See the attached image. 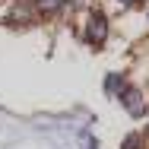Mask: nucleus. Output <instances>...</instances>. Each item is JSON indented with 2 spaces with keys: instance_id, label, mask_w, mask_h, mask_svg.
<instances>
[{
  "instance_id": "nucleus-1",
  "label": "nucleus",
  "mask_w": 149,
  "mask_h": 149,
  "mask_svg": "<svg viewBox=\"0 0 149 149\" xmlns=\"http://www.w3.org/2000/svg\"><path fill=\"white\" fill-rule=\"evenodd\" d=\"M105 35H108V19H105L102 13H92V19H89V32H86V38H89L92 45H102V41H105Z\"/></svg>"
},
{
  "instance_id": "nucleus-2",
  "label": "nucleus",
  "mask_w": 149,
  "mask_h": 149,
  "mask_svg": "<svg viewBox=\"0 0 149 149\" xmlns=\"http://www.w3.org/2000/svg\"><path fill=\"white\" fill-rule=\"evenodd\" d=\"M120 102H124V108H127L133 118L143 114V95H140L136 89H120Z\"/></svg>"
},
{
  "instance_id": "nucleus-3",
  "label": "nucleus",
  "mask_w": 149,
  "mask_h": 149,
  "mask_svg": "<svg viewBox=\"0 0 149 149\" xmlns=\"http://www.w3.org/2000/svg\"><path fill=\"white\" fill-rule=\"evenodd\" d=\"M120 86H124V79H120L118 73H111V76L105 79V89H108V95H120Z\"/></svg>"
},
{
  "instance_id": "nucleus-4",
  "label": "nucleus",
  "mask_w": 149,
  "mask_h": 149,
  "mask_svg": "<svg viewBox=\"0 0 149 149\" xmlns=\"http://www.w3.org/2000/svg\"><path fill=\"white\" fill-rule=\"evenodd\" d=\"M38 10L41 13H60L63 10V0H38Z\"/></svg>"
},
{
  "instance_id": "nucleus-5",
  "label": "nucleus",
  "mask_w": 149,
  "mask_h": 149,
  "mask_svg": "<svg viewBox=\"0 0 149 149\" xmlns=\"http://www.w3.org/2000/svg\"><path fill=\"white\" fill-rule=\"evenodd\" d=\"M124 149H143V143H140V136H127V143H124Z\"/></svg>"
},
{
  "instance_id": "nucleus-6",
  "label": "nucleus",
  "mask_w": 149,
  "mask_h": 149,
  "mask_svg": "<svg viewBox=\"0 0 149 149\" xmlns=\"http://www.w3.org/2000/svg\"><path fill=\"white\" fill-rule=\"evenodd\" d=\"M118 3H124V6H133V3H136V0H118Z\"/></svg>"
},
{
  "instance_id": "nucleus-7",
  "label": "nucleus",
  "mask_w": 149,
  "mask_h": 149,
  "mask_svg": "<svg viewBox=\"0 0 149 149\" xmlns=\"http://www.w3.org/2000/svg\"><path fill=\"white\" fill-rule=\"evenodd\" d=\"M89 149H95V140H89Z\"/></svg>"
}]
</instances>
